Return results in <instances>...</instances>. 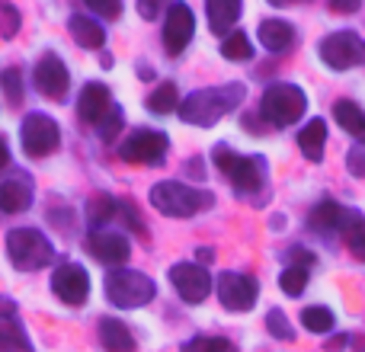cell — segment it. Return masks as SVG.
Wrapping results in <instances>:
<instances>
[{
    "label": "cell",
    "mask_w": 365,
    "mask_h": 352,
    "mask_svg": "<svg viewBox=\"0 0 365 352\" xmlns=\"http://www.w3.org/2000/svg\"><path fill=\"white\" fill-rule=\"evenodd\" d=\"M0 352H32L26 327L19 323L16 304L10 298H0Z\"/></svg>",
    "instance_id": "e0dca14e"
},
{
    "label": "cell",
    "mask_w": 365,
    "mask_h": 352,
    "mask_svg": "<svg viewBox=\"0 0 365 352\" xmlns=\"http://www.w3.org/2000/svg\"><path fill=\"white\" fill-rule=\"evenodd\" d=\"M115 103H113V93H109L106 83H87L81 90V100H77V113H81L83 122L90 125H103V122L113 115Z\"/></svg>",
    "instance_id": "9a60e30c"
},
{
    "label": "cell",
    "mask_w": 365,
    "mask_h": 352,
    "mask_svg": "<svg viewBox=\"0 0 365 352\" xmlns=\"http://www.w3.org/2000/svg\"><path fill=\"white\" fill-rule=\"evenodd\" d=\"M6 253H10V263L23 272H36L42 266H48L51 259V244L42 231L36 227H13L6 234Z\"/></svg>",
    "instance_id": "5b68a950"
},
{
    "label": "cell",
    "mask_w": 365,
    "mask_h": 352,
    "mask_svg": "<svg viewBox=\"0 0 365 352\" xmlns=\"http://www.w3.org/2000/svg\"><path fill=\"white\" fill-rule=\"evenodd\" d=\"M182 352H234V346L221 336H195L182 346Z\"/></svg>",
    "instance_id": "d6a6232c"
},
{
    "label": "cell",
    "mask_w": 365,
    "mask_h": 352,
    "mask_svg": "<svg viewBox=\"0 0 365 352\" xmlns=\"http://www.w3.org/2000/svg\"><path fill=\"white\" fill-rule=\"evenodd\" d=\"M90 253H93L100 263L106 266H122L128 259V253H132V244H128L125 234L119 231H90V240H87Z\"/></svg>",
    "instance_id": "2e32d148"
},
{
    "label": "cell",
    "mask_w": 365,
    "mask_h": 352,
    "mask_svg": "<svg viewBox=\"0 0 365 352\" xmlns=\"http://www.w3.org/2000/svg\"><path fill=\"white\" fill-rule=\"evenodd\" d=\"M334 119L346 135H353V138H365V109L359 106V103L340 100L334 106Z\"/></svg>",
    "instance_id": "d4e9b609"
},
{
    "label": "cell",
    "mask_w": 365,
    "mask_h": 352,
    "mask_svg": "<svg viewBox=\"0 0 365 352\" xmlns=\"http://www.w3.org/2000/svg\"><path fill=\"white\" fill-rule=\"evenodd\" d=\"M19 141H23V151L29 157H45L58 147L61 132H58V122L48 119L45 113H29L23 119V128H19Z\"/></svg>",
    "instance_id": "9c48e42d"
},
{
    "label": "cell",
    "mask_w": 365,
    "mask_h": 352,
    "mask_svg": "<svg viewBox=\"0 0 365 352\" xmlns=\"http://www.w3.org/2000/svg\"><path fill=\"white\" fill-rule=\"evenodd\" d=\"M138 13H141L145 19H154V16H158V4H148V0H141V4H138Z\"/></svg>",
    "instance_id": "60d3db41"
},
{
    "label": "cell",
    "mask_w": 365,
    "mask_h": 352,
    "mask_svg": "<svg viewBox=\"0 0 365 352\" xmlns=\"http://www.w3.org/2000/svg\"><path fill=\"white\" fill-rule=\"evenodd\" d=\"M304 109H308V96H304V90L295 87V83H272V87L263 93V100H259L263 119L269 122V125H279V128L295 125V122L304 115Z\"/></svg>",
    "instance_id": "277c9868"
},
{
    "label": "cell",
    "mask_w": 365,
    "mask_h": 352,
    "mask_svg": "<svg viewBox=\"0 0 365 352\" xmlns=\"http://www.w3.org/2000/svg\"><path fill=\"white\" fill-rule=\"evenodd\" d=\"M36 87L42 96H48V100H64V93H68L71 87V74L68 68H64V61L58 55H42L36 64Z\"/></svg>",
    "instance_id": "4fadbf2b"
},
{
    "label": "cell",
    "mask_w": 365,
    "mask_h": 352,
    "mask_svg": "<svg viewBox=\"0 0 365 352\" xmlns=\"http://www.w3.org/2000/svg\"><path fill=\"white\" fill-rule=\"evenodd\" d=\"M302 323H304V330H311V333H330L336 321H334V311L330 308L311 304V308L302 311Z\"/></svg>",
    "instance_id": "f1b7e54d"
},
{
    "label": "cell",
    "mask_w": 365,
    "mask_h": 352,
    "mask_svg": "<svg viewBox=\"0 0 365 352\" xmlns=\"http://www.w3.org/2000/svg\"><path fill=\"white\" fill-rule=\"evenodd\" d=\"M192 32H195V16L186 4H173L167 10L164 19V45L170 55H180L189 42H192Z\"/></svg>",
    "instance_id": "5bb4252c"
},
{
    "label": "cell",
    "mask_w": 365,
    "mask_h": 352,
    "mask_svg": "<svg viewBox=\"0 0 365 352\" xmlns=\"http://www.w3.org/2000/svg\"><path fill=\"white\" fill-rule=\"evenodd\" d=\"M215 289H218V298L227 311H250L259 298L257 279L240 276V272H221Z\"/></svg>",
    "instance_id": "30bf717a"
},
{
    "label": "cell",
    "mask_w": 365,
    "mask_h": 352,
    "mask_svg": "<svg viewBox=\"0 0 365 352\" xmlns=\"http://www.w3.org/2000/svg\"><path fill=\"white\" fill-rule=\"evenodd\" d=\"M247 90L244 83H225V87H208V90H195V93H189L186 100L180 103V119L189 122V125H215V122H221L227 113H234V109L244 103Z\"/></svg>",
    "instance_id": "6da1fadb"
},
{
    "label": "cell",
    "mask_w": 365,
    "mask_h": 352,
    "mask_svg": "<svg viewBox=\"0 0 365 352\" xmlns=\"http://www.w3.org/2000/svg\"><path fill=\"white\" fill-rule=\"evenodd\" d=\"M0 87H4V93H6V100L10 103H23V74H19V68H6L4 74H0Z\"/></svg>",
    "instance_id": "1f68e13d"
},
{
    "label": "cell",
    "mask_w": 365,
    "mask_h": 352,
    "mask_svg": "<svg viewBox=\"0 0 365 352\" xmlns=\"http://www.w3.org/2000/svg\"><path fill=\"white\" fill-rule=\"evenodd\" d=\"M266 330H269L276 340H292V336H295L292 333V323L285 321V314L279 308H272L269 314H266Z\"/></svg>",
    "instance_id": "836d02e7"
},
{
    "label": "cell",
    "mask_w": 365,
    "mask_h": 352,
    "mask_svg": "<svg viewBox=\"0 0 365 352\" xmlns=\"http://www.w3.org/2000/svg\"><path fill=\"white\" fill-rule=\"evenodd\" d=\"M330 10H334V13H356V10H359V4H356V0H346V4L334 0V4H330Z\"/></svg>",
    "instance_id": "ab89813d"
},
{
    "label": "cell",
    "mask_w": 365,
    "mask_h": 352,
    "mask_svg": "<svg viewBox=\"0 0 365 352\" xmlns=\"http://www.w3.org/2000/svg\"><path fill=\"white\" fill-rule=\"evenodd\" d=\"M90 10L100 13V16H106V19L122 16V4H115V0H90Z\"/></svg>",
    "instance_id": "74e56055"
},
{
    "label": "cell",
    "mask_w": 365,
    "mask_h": 352,
    "mask_svg": "<svg viewBox=\"0 0 365 352\" xmlns=\"http://www.w3.org/2000/svg\"><path fill=\"white\" fill-rule=\"evenodd\" d=\"M324 145H327V125H324V119H311L308 125L298 132V147H302V154L308 160H321Z\"/></svg>",
    "instance_id": "cb8c5ba5"
},
{
    "label": "cell",
    "mask_w": 365,
    "mask_h": 352,
    "mask_svg": "<svg viewBox=\"0 0 365 352\" xmlns=\"http://www.w3.org/2000/svg\"><path fill=\"white\" fill-rule=\"evenodd\" d=\"M32 205V180L29 173H16L10 180L0 182V208L6 214H16V212H26Z\"/></svg>",
    "instance_id": "ac0fdd59"
},
{
    "label": "cell",
    "mask_w": 365,
    "mask_h": 352,
    "mask_svg": "<svg viewBox=\"0 0 365 352\" xmlns=\"http://www.w3.org/2000/svg\"><path fill=\"white\" fill-rule=\"evenodd\" d=\"M16 29H19V13L13 10V6L0 4V36L13 38V36H16Z\"/></svg>",
    "instance_id": "e575fe53"
},
{
    "label": "cell",
    "mask_w": 365,
    "mask_h": 352,
    "mask_svg": "<svg viewBox=\"0 0 365 352\" xmlns=\"http://www.w3.org/2000/svg\"><path fill=\"white\" fill-rule=\"evenodd\" d=\"M279 289H282L285 295L298 298L304 289H308V269H302V266H289V269L279 276Z\"/></svg>",
    "instance_id": "4dcf8cb0"
},
{
    "label": "cell",
    "mask_w": 365,
    "mask_h": 352,
    "mask_svg": "<svg viewBox=\"0 0 365 352\" xmlns=\"http://www.w3.org/2000/svg\"><path fill=\"white\" fill-rule=\"evenodd\" d=\"M180 93H177V83H160L151 96H148V109L158 115H167V113H177L180 109Z\"/></svg>",
    "instance_id": "4316f807"
},
{
    "label": "cell",
    "mask_w": 365,
    "mask_h": 352,
    "mask_svg": "<svg viewBox=\"0 0 365 352\" xmlns=\"http://www.w3.org/2000/svg\"><path fill=\"white\" fill-rule=\"evenodd\" d=\"M96 333H100V346L106 352H135L138 349L132 330H128L122 321H115V317H103Z\"/></svg>",
    "instance_id": "d6986e66"
},
{
    "label": "cell",
    "mask_w": 365,
    "mask_h": 352,
    "mask_svg": "<svg viewBox=\"0 0 365 352\" xmlns=\"http://www.w3.org/2000/svg\"><path fill=\"white\" fill-rule=\"evenodd\" d=\"M215 167L231 180V186L244 195H253L263 189L266 182V164L259 157H244V154H234L227 145H218L212 151Z\"/></svg>",
    "instance_id": "3957f363"
},
{
    "label": "cell",
    "mask_w": 365,
    "mask_h": 352,
    "mask_svg": "<svg viewBox=\"0 0 365 352\" xmlns=\"http://www.w3.org/2000/svg\"><path fill=\"white\" fill-rule=\"evenodd\" d=\"M221 55H225L227 61H247V58L253 55L250 38H247L244 32H227V38L221 42Z\"/></svg>",
    "instance_id": "f546056e"
},
{
    "label": "cell",
    "mask_w": 365,
    "mask_h": 352,
    "mask_svg": "<svg viewBox=\"0 0 365 352\" xmlns=\"http://www.w3.org/2000/svg\"><path fill=\"white\" fill-rule=\"evenodd\" d=\"M122 208V202H115L113 195H93V199H90V208H87V218H90V227H93V231H100V224H106L109 218H113L115 212H119Z\"/></svg>",
    "instance_id": "83f0119b"
},
{
    "label": "cell",
    "mask_w": 365,
    "mask_h": 352,
    "mask_svg": "<svg viewBox=\"0 0 365 352\" xmlns=\"http://www.w3.org/2000/svg\"><path fill=\"white\" fill-rule=\"evenodd\" d=\"M154 295V282L138 269H113L106 276V298L115 308H145Z\"/></svg>",
    "instance_id": "8992f818"
},
{
    "label": "cell",
    "mask_w": 365,
    "mask_h": 352,
    "mask_svg": "<svg viewBox=\"0 0 365 352\" xmlns=\"http://www.w3.org/2000/svg\"><path fill=\"white\" fill-rule=\"evenodd\" d=\"M122 122H125V115H122V109L115 106V109H113V115H109V119L103 122V125H96V132H100V138H103V141H113L115 135H119Z\"/></svg>",
    "instance_id": "d590c367"
},
{
    "label": "cell",
    "mask_w": 365,
    "mask_h": 352,
    "mask_svg": "<svg viewBox=\"0 0 365 352\" xmlns=\"http://www.w3.org/2000/svg\"><path fill=\"white\" fill-rule=\"evenodd\" d=\"M68 29H71V36H74V42H81L83 48H100V45L106 42V29L90 16H71Z\"/></svg>",
    "instance_id": "484cf974"
},
{
    "label": "cell",
    "mask_w": 365,
    "mask_h": 352,
    "mask_svg": "<svg viewBox=\"0 0 365 352\" xmlns=\"http://www.w3.org/2000/svg\"><path fill=\"white\" fill-rule=\"evenodd\" d=\"M292 259H295L292 266H302V269H308V266L314 263V253H308L304 247H295V250H292Z\"/></svg>",
    "instance_id": "f35d334b"
},
{
    "label": "cell",
    "mask_w": 365,
    "mask_h": 352,
    "mask_svg": "<svg viewBox=\"0 0 365 352\" xmlns=\"http://www.w3.org/2000/svg\"><path fill=\"white\" fill-rule=\"evenodd\" d=\"M259 42L269 51L282 55V51L292 48V42H295V29H292V23H285V19H263V23H259Z\"/></svg>",
    "instance_id": "ffe728a7"
},
{
    "label": "cell",
    "mask_w": 365,
    "mask_h": 352,
    "mask_svg": "<svg viewBox=\"0 0 365 352\" xmlns=\"http://www.w3.org/2000/svg\"><path fill=\"white\" fill-rule=\"evenodd\" d=\"M205 13H208V29H212L215 36H225V32L237 23L240 4L237 0H208Z\"/></svg>",
    "instance_id": "7402d4cb"
},
{
    "label": "cell",
    "mask_w": 365,
    "mask_h": 352,
    "mask_svg": "<svg viewBox=\"0 0 365 352\" xmlns=\"http://www.w3.org/2000/svg\"><path fill=\"white\" fill-rule=\"evenodd\" d=\"M340 234H343V244L353 250L356 259L365 263V218L353 208L343 212V221H340Z\"/></svg>",
    "instance_id": "44dd1931"
},
{
    "label": "cell",
    "mask_w": 365,
    "mask_h": 352,
    "mask_svg": "<svg viewBox=\"0 0 365 352\" xmlns=\"http://www.w3.org/2000/svg\"><path fill=\"white\" fill-rule=\"evenodd\" d=\"M167 151H170V138L154 128H141V132L128 135L125 145L119 147V157L125 164H141V167H158L164 164Z\"/></svg>",
    "instance_id": "52a82bcc"
},
{
    "label": "cell",
    "mask_w": 365,
    "mask_h": 352,
    "mask_svg": "<svg viewBox=\"0 0 365 352\" xmlns=\"http://www.w3.org/2000/svg\"><path fill=\"white\" fill-rule=\"evenodd\" d=\"M51 291H55L64 304H71V308L83 304L87 301V295H90L87 269H83L81 263H61L55 269V276H51Z\"/></svg>",
    "instance_id": "8fae6325"
},
{
    "label": "cell",
    "mask_w": 365,
    "mask_h": 352,
    "mask_svg": "<svg viewBox=\"0 0 365 352\" xmlns=\"http://www.w3.org/2000/svg\"><path fill=\"white\" fill-rule=\"evenodd\" d=\"M6 164H10V147H6V141L0 138V170H4Z\"/></svg>",
    "instance_id": "b9f144b4"
},
{
    "label": "cell",
    "mask_w": 365,
    "mask_h": 352,
    "mask_svg": "<svg viewBox=\"0 0 365 352\" xmlns=\"http://www.w3.org/2000/svg\"><path fill=\"white\" fill-rule=\"evenodd\" d=\"M151 205L167 218H192L215 205V195L208 189H195L186 182H158L151 189Z\"/></svg>",
    "instance_id": "7a4b0ae2"
},
{
    "label": "cell",
    "mask_w": 365,
    "mask_h": 352,
    "mask_svg": "<svg viewBox=\"0 0 365 352\" xmlns=\"http://www.w3.org/2000/svg\"><path fill=\"white\" fill-rule=\"evenodd\" d=\"M346 170L353 176H359V180H365V147H349L346 151Z\"/></svg>",
    "instance_id": "8d00e7d4"
},
{
    "label": "cell",
    "mask_w": 365,
    "mask_h": 352,
    "mask_svg": "<svg viewBox=\"0 0 365 352\" xmlns=\"http://www.w3.org/2000/svg\"><path fill=\"white\" fill-rule=\"evenodd\" d=\"M170 282L177 289V295L189 304H199L212 295V276L195 263H177L170 269Z\"/></svg>",
    "instance_id": "7c38bea8"
},
{
    "label": "cell",
    "mask_w": 365,
    "mask_h": 352,
    "mask_svg": "<svg viewBox=\"0 0 365 352\" xmlns=\"http://www.w3.org/2000/svg\"><path fill=\"white\" fill-rule=\"evenodd\" d=\"M199 259H202V263H212V250H199Z\"/></svg>",
    "instance_id": "7bdbcfd3"
},
{
    "label": "cell",
    "mask_w": 365,
    "mask_h": 352,
    "mask_svg": "<svg viewBox=\"0 0 365 352\" xmlns=\"http://www.w3.org/2000/svg\"><path fill=\"white\" fill-rule=\"evenodd\" d=\"M321 61L334 71L359 68V64H365V42L349 29L330 32V36L321 42Z\"/></svg>",
    "instance_id": "ba28073f"
},
{
    "label": "cell",
    "mask_w": 365,
    "mask_h": 352,
    "mask_svg": "<svg viewBox=\"0 0 365 352\" xmlns=\"http://www.w3.org/2000/svg\"><path fill=\"white\" fill-rule=\"evenodd\" d=\"M343 212H346V208H343L340 202H334V199H324V202H317V205L311 208V214H308V224L314 227V231H321V234L340 231Z\"/></svg>",
    "instance_id": "603a6c76"
}]
</instances>
